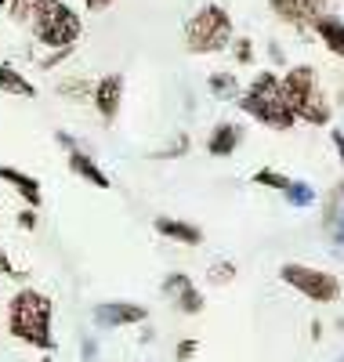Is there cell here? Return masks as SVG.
<instances>
[{"instance_id":"6da1fadb","label":"cell","mask_w":344,"mask_h":362,"mask_svg":"<svg viewBox=\"0 0 344 362\" xmlns=\"http://www.w3.org/2000/svg\"><path fill=\"white\" fill-rule=\"evenodd\" d=\"M8 334L25 348L51 355L58 348V341H55V300L37 286L15 290L11 300H8Z\"/></svg>"},{"instance_id":"7a4b0ae2","label":"cell","mask_w":344,"mask_h":362,"mask_svg":"<svg viewBox=\"0 0 344 362\" xmlns=\"http://www.w3.org/2000/svg\"><path fill=\"white\" fill-rule=\"evenodd\" d=\"M239 109L268 131H290L297 124V116H294V109L287 105V95H283V76L272 73V69H261L250 80V87L239 95Z\"/></svg>"},{"instance_id":"3957f363","label":"cell","mask_w":344,"mask_h":362,"mask_svg":"<svg viewBox=\"0 0 344 362\" xmlns=\"http://www.w3.org/2000/svg\"><path fill=\"white\" fill-rule=\"evenodd\" d=\"M283 95H287V105L294 109V116L308 127H326L333 119V105L319 83V73L311 66H290L283 73Z\"/></svg>"},{"instance_id":"277c9868","label":"cell","mask_w":344,"mask_h":362,"mask_svg":"<svg viewBox=\"0 0 344 362\" xmlns=\"http://www.w3.org/2000/svg\"><path fill=\"white\" fill-rule=\"evenodd\" d=\"M236 40V25L229 8L203 4L189 22H185V51L189 54H222Z\"/></svg>"},{"instance_id":"5b68a950","label":"cell","mask_w":344,"mask_h":362,"mask_svg":"<svg viewBox=\"0 0 344 362\" xmlns=\"http://www.w3.org/2000/svg\"><path fill=\"white\" fill-rule=\"evenodd\" d=\"M29 29H33L37 44L62 51V47H76V40L84 37V18H80L76 8L66 4V0H40Z\"/></svg>"},{"instance_id":"8992f818","label":"cell","mask_w":344,"mask_h":362,"mask_svg":"<svg viewBox=\"0 0 344 362\" xmlns=\"http://www.w3.org/2000/svg\"><path fill=\"white\" fill-rule=\"evenodd\" d=\"M279 279H283L290 290H297L301 297H308L311 305H333V300H340V279L326 268L287 261L283 268H279Z\"/></svg>"},{"instance_id":"52a82bcc","label":"cell","mask_w":344,"mask_h":362,"mask_svg":"<svg viewBox=\"0 0 344 362\" xmlns=\"http://www.w3.org/2000/svg\"><path fill=\"white\" fill-rule=\"evenodd\" d=\"M98 329H123V326H145L149 322V308L138 300H102L91 312Z\"/></svg>"},{"instance_id":"ba28073f","label":"cell","mask_w":344,"mask_h":362,"mask_svg":"<svg viewBox=\"0 0 344 362\" xmlns=\"http://www.w3.org/2000/svg\"><path fill=\"white\" fill-rule=\"evenodd\" d=\"M160 290L174 305V312H181V315H200L207 308V297L200 293V286L193 283V276H185V272H171Z\"/></svg>"},{"instance_id":"9c48e42d","label":"cell","mask_w":344,"mask_h":362,"mask_svg":"<svg viewBox=\"0 0 344 362\" xmlns=\"http://www.w3.org/2000/svg\"><path fill=\"white\" fill-rule=\"evenodd\" d=\"M91 105H95L102 124H113L123 109V76L120 73H105L95 80V90H91Z\"/></svg>"},{"instance_id":"30bf717a","label":"cell","mask_w":344,"mask_h":362,"mask_svg":"<svg viewBox=\"0 0 344 362\" xmlns=\"http://www.w3.org/2000/svg\"><path fill=\"white\" fill-rule=\"evenodd\" d=\"M268 8L279 22L294 29H311L319 15H326V0H268Z\"/></svg>"},{"instance_id":"8fae6325","label":"cell","mask_w":344,"mask_h":362,"mask_svg":"<svg viewBox=\"0 0 344 362\" xmlns=\"http://www.w3.org/2000/svg\"><path fill=\"white\" fill-rule=\"evenodd\" d=\"M152 228H156V235L171 239V243H181V247H200L203 243V228L193 225V221H181V218L160 214V218L152 221Z\"/></svg>"},{"instance_id":"7c38bea8","label":"cell","mask_w":344,"mask_h":362,"mask_svg":"<svg viewBox=\"0 0 344 362\" xmlns=\"http://www.w3.org/2000/svg\"><path fill=\"white\" fill-rule=\"evenodd\" d=\"M239 145H243V127L232 124V119H222V124H214V131L207 138V153L214 160H229Z\"/></svg>"},{"instance_id":"4fadbf2b","label":"cell","mask_w":344,"mask_h":362,"mask_svg":"<svg viewBox=\"0 0 344 362\" xmlns=\"http://www.w3.org/2000/svg\"><path fill=\"white\" fill-rule=\"evenodd\" d=\"M66 163H69V170L80 177V181H87V185H95V189H113V181H109V174L98 167V160L91 156V153H84V148H73V153H66Z\"/></svg>"},{"instance_id":"5bb4252c","label":"cell","mask_w":344,"mask_h":362,"mask_svg":"<svg viewBox=\"0 0 344 362\" xmlns=\"http://www.w3.org/2000/svg\"><path fill=\"white\" fill-rule=\"evenodd\" d=\"M0 181H4V185H11V189L22 196V203H25V206L40 210V203H44V192H40V177L25 174V170H18V167H0Z\"/></svg>"},{"instance_id":"9a60e30c","label":"cell","mask_w":344,"mask_h":362,"mask_svg":"<svg viewBox=\"0 0 344 362\" xmlns=\"http://www.w3.org/2000/svg\"><path fill=\"white\" fill-rule=\"evenodd\" d=\"M0 95H11V98H37V83L29 80L22 69H15L11 62H0Z\"/></svg>"},{"instance_id":"2e32d148","label":"cell","mask_w":344,"mask_h":362,"mask_svg":"<svg viewBox=\"0 0 344 362\" xmlns=\"http://www.w3.org/2000/svg\"><path fill=\"white\" fill-rule=\"evenodd\" d=\"M316 37L323 40V47L330 51V54H337V58H344V18H337V15H319L316 18Z\"/></svg>"},{"instance_id":"e0dca14e","label":"cell","mask_w":344,"mask_h":362,"mask_svg":"<svg viewBox=\"0 0 344 362\" xmlns=\"http://www.w3.org/2000/svg\"><path fill=\"white\" fill-rule=\"evenodd\" d=\"M207 87H210V95H214V98H222V102H239V95H243L239 80H236L229 69L210 73V76H207Z\"/></svg>"},{"instance_id":"ac0fdd59","label":"cell","mask_w":344,"mask_h":362,"mask_svg":"<svg viewBox=\"0 0 344 362\" xmlns=\"http://www.w3.org/2000/svg\"><path fill=\"white\" fill-rule=\"evenodd\" d=\"M283 196H287L290 206H301V210H304V206H316V199H319L316 189H311L308 181H290V189H287Z\"/></svg>"},{"instance_id":"d6986e66","label":"cell","mask_w":344,"mask_h":362,"mask_svg":"<svg viewBox=\"0 0 344 362\" xmlns=\"http://www.w3.org/2000/svg\"><path fill=\"white\" fill-rule=\"evenodd\" d=\"M290 181H294V177L279 174V170H272V167H261V170L254 174V185H261V189H275V192H287V189H290Z\"/></svg>"},{"instance_id":"ffe728a7","label":"cell","mask_w":344,"mask_h":362,"mask_svg":"<svg viewBox=\"0 0 344 362\" xmlns=\"http://www.w3.org/2000/svg\"><path fill=\"white\" fill-rule=\"evenodd\" d=\"M37 8H40V0H11V4H8V18L15 25H29L33 15H37Z\"/></svg>"},{"instance_id":"44dd1931","label":"cell","mask_w":344,"mask_h":362,"mask_svg":"<svg viewBox=\"0 0 344 362\" xmlns=\"http://www.w3.org/2000/svg\"><path fill=\"white\" fill-rule=\"evenodd\" d=\"M232 279H236V264L232 261H214L207 268V283H214V286H229Z\"/></svg>"},{"instance_id":"7402d4cb","label":"cell","mask_w":344,"mask_h":362,"mask_svg":"<svg viewBox=\"0 0 344 362\" xmlns=\"http://www.w3.org/2000/svg\"><path fill=\"white\" fill-rule=\"evenodd\" d=\"M189 148H193V141H189V134H178L167 148H156V153H152V160H178V156H185V153H189Z\"/></svg>"},{"instance_id":"603a6c76","label":"cell","mask_w":344,"mask_h":362,"mask_svg":"<svg viewBox=\"0 0 344 362\" xmlns=\"http://www.w3.org/2000/svg\"><path fill=\"white\" fill-rule=\"evenodd\" d=\"M91 90H95V83H87L84 76H73L69 83L66 80L58 83V95H69V98H84V95H91Z\"/></svg>"},{"instance_id":"cb8c5ba5","label":"cell","mask_w":344,"mask_h":362,"mask_svg":"<svg viewBox=\"0 0 344 362\" xmlns=\"http://www.w3.org/2000/svg\"><path fill=\"white\" fill-rule=\"evenodd\" d=\"M232 58L239 66H250V62H254V40H250V37H236L232 40Z\"/></svg>"},{"instance_id":"d4e9b609","label":"cell","mask_w":344,"mask_h":362,"mask_svg":"<svg viewBox=\"0 0 344 362\" xmlns=\"http://www.w3.org/2000/svg\"><path fill=\"white\" fill-rule=\"evenodd\" d=\"M196 351H200V341H196V337H185V341H178V348H174V362H193Z\"/></svg>"},{"instance_id":"484cf974","label":"cell","mask_w":344,"mask_h":362,"mask_svg":"<svg viewBox=\"0 0 344 362\" xmlns=\"http://www.w3.org/2000/svg\"><path fill=\"white\" fill-rule=\"evenodd\" d=\"M0 276H4V279H29V272L15 268V261L8 257V250H0Z\"/></svg>"},{"instance_id":"4316f807","label":"cell","mask_w":344,"mask_h":362,"mask_svg":"<svg viewBox=\"0 0 344 362\" xmlns=\"http://www.w3.org/2000/svg\"><path fill=\"white\" fill-rule=\"evenodd\" d=\"M69 54H73V47H62V51L44 54V58H40V69H44V73H47V69H58L62 62H69Z\"/></svg>"},{"instance_id":"83f0119b","label":"cell","mask_w":344,"mask_h":362,"mask_svg":"<svg viewBox=\"0 0 344 362\" xmlns=\"http://www.w3.org/2000/svg\"><path fill=\"white\" fill-rule=\"evenodd\" d=\"M15 221H18L22 232H33V228H37V210H33V206H22L18 214H15Z\"/></svg>"},{"instance_id":"f1b7e54d","label":"cell","mask_w":344,"mask_h":362,"mask_svg":"<svg viewBox=\"0 0 344 362\" xmlns=\"http://www.w3.org/2000/svg\"><path fill=\"white\" fill-rule=\"evenodd\" d=\"M80 355H84V362H95V358H98V344H95V337H84V341H80Z\"/></svg>"},{"instance_id":"f546056e","label":"cell","mask_w":344,"mask_h":362,"mask_svg":"<svg viewBox=\"0 0 344 362\" xmlns=\"http://www.w3.org/2000/svg\"><path fill=\"white\" fill-rule=\"evenodd\" d=\"M116 4V0H84V8L91 11V15H102V11H109Z\"/></svg>"},{"instance_id":"4dcf8cb0","label":"cell","mask_w":344,"mask_h":362,"mask_svg":"<svg viewBox=\"0 0 344 362\" xmlns=\"http://www.w3.org/2000/svg\"><path fill=\"white\" fill-rule=\"evenodd\" d=\"M55 141H58L62 148H66V153H73V148H80V145H76V138H73L69 131H55Z\"/></svg>"},{"instance_id":"1f68e13d","label":"cell","mask_w":344,"mask_h":362,"mask_svg":"<svg viewBox=\"0 0 344 362\" xmlns=\"http://www.w3.org/2000/svg\"><path fill=\"white\" fill-rule=\"evenodd\" d=\"M330 141H333L337 160H340V167H344V131H340V127H333V131H330Z\"/></svg>"},{"instance_id":"d6a6232c","label":"cell","mask_w":344,"mask_h":362,"mask_svg":"<svg viewBox=\"0 0 344 362\" xmlns=\"http://www.w3.org/2000/svg\"><path fill=\"white\" fill-rule=\"evenodd\" d=\"M319 337H323V322L316 319V322H311V341H319Z\"/></svg>"},{"instance_id":"836d02e7","label":"cell","mask_w":344,"mask_h":362,"mask_svg":"<svg viewBox=\"0 0 344 362\" xmlns=\"http://www.w3.org/2000/svg\"><path fill=\"white\" fill-rule=\"evenodd\" d=\"M8 4H11V0H0V11H8Z\"/></svg>"},{"instance_id":"e575fe53","label":"cell","mask_w":344,"mask_h":362,"mask_svg":"<svg viewBox=\"0 0 344 362\" xmlns=\"http://www.w3.org/2000/svg\"><path fill=\"white\" fill-rule=\"evenodd\" d=\"M37 362H55V358H51V355H40V358H37Z\"/></svg>"}]
</instances>
